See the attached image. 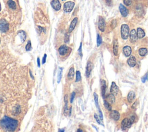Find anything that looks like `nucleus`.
<instances>
[{
    "label": "nucleus",
    "instance_id": "nucleus-1",
    "mask_svg": "<svg viewBox=\"0 0 148 132\" xmlns=\"http://www.w3.org/2000/svg\"><path fill=\"white\" fill-rule=\"evenodd\" d=\"M0 125L4 131L13 132L18 127V122L15 119L5 116L0 121Z\"/></svg>",
    "mask_w": 148,
    "mask_h": 132
},
{
    "label": "nucleus",
    "instance_id": "nucleus-2",
    "mask_svg": "<svg viewBox=\"0 0 148 132\" xmlns=\"http://www.w3.org/2000/svg\"><path fill=\"white\" fill-rule=\"evenodd\" d=\"M135 119V115H131L129 118H126L123 119L121 123V128L123 130L130 128L132 124L134 122Z\"/></svg>",
    "mask_w": 148,
    "mask_h": 132
},
{
    "label": "nucleus",
    "instance_id": "nucleus-3",
    "mask_svg": "<svg viewBox=\"0 0 148 132\" xmlns=\"http://www.w3.org/2000/svg\"><path fill=\"white\" fill-rule=\"evenodd\" d=\"M129 33H130V29L127 24H123L121 27V38L126 40L128 38Z\"/></svg>",
    "mask_w": 148,
    "mask_h": 132
},
{
    "label": "nucleus",
    "instance_id": "nucleus-4",
    "mask_svg": "<svg viewBox=\"0 0 148 132\" xmlns=\"http://www.w3.org/2000/svg\"><path fill=\"white\" fill-rule=\"evenodd\" d=\"M9 30V23L5 19L0 20V31L2 32H6Z\"/></svg>",
    "mask_w": 148,
    "mask_h": 132
},
{
    "label": "nucleus",
    "instance_id": "nucleus-5",
    "mask_svg": "<svg viewBox=\"0 0 148 132\" xmlns=\"http://www.w3.org/2000/svg\"><path fill=\"white\" fill-rule=\"evenodd\" d=\"M75 6V3L72 1H68L64 4V10L65 12H71Z\"/></svg>",
    "mask_w": 148,
    "mask_h": 132
},
{
    "label": "nucleus",
    "instance_id": "nucleus-6",
    "mask_svg": "<svg viewBox=\"0 0 148 132\" xmlns=\"http://www.w3.org/2000/svg\"><path fill=\"white\" fill-rule=\"evenodd\" d=\"M98 27H99V30H100L101 32H104V31H105L106 23L105 20H104L103 18H102V17H99V23H98Z\"/></svg>",
    "mask_w": 148,
    "mask_h": 132
},
{
    "label": "nucleus",
    "instance_id": "nucleus-7",
    "mask_svg": "<svg viewBox=\"0 0 148 132\" xmlns=\"http://www.w3.org/2000/svg\"><path fill=\"white\" fill-rule=\"evenodd\" d=\"M94 101H95V103H96V107H97L98 109H99V119L101 120H103V115H102V112H101L100 108H99V100H98V99H99V96H98L97 94L96 93H94Z\"/></svg>",
    "mask_w": 148,
    "mask_h": 132
},
{
    "label": "nucleus",
    "instance_id": "nucleus-8",
    "mask_svg": "<svg viewBox=\"0 0 148 132\" xmlns=\"http://www.w3.org/2000/svg\"><path fill=\"white\" fill-rule=\"evenodd\" d=\"M69 49L70 48H68L67 45H63L61 46L59 48V53H60V55L64 56L68 52Z\"/></svg>",
    "mask_w": 148,
    "mask_h": 132
},
{
    "label": "nucleus",
    "instance_id": "nucleus-9",
    "mask_svg": "<svg viewBox=\"0 0 148 132\" xmlns=\"http://www.w3.org/2000/svg\"><path fill=\"white\" fill-rule=\"evenodd\" d=\"M119 88H118V86H117L116 83L114 82H112L110 89V93L113 94V95H116V94L118 93V92H119Z\"/></svg>",
    "mask_w": 148,
    "mask_h": 132
},
{
    "label": "nucleus",
    "instance_id": "nucleus-10",
    "mask_svg": "<svg viewBox=\"0 0 148 132\" xmlns=\"http://www.w3.org/2000/svg\"><path fill=\"white\" fill-rule=\"evenodd\" d=\"M51 5L53 8L56 10H59L61 9V4L59 0H52L51 2Z\"/></svg>",
    "mask_w": 148,
    "mask_h": 132
},
{
    "label": "nucleus",
    "instance_id": "nucleus-11",
    "mask_svg": "<svg viewBox=\"0 0 148 132\" xmlns=\"http://www.w3.org/2000/svg\"><path fill=\"white\" fill-rule=\"evenodd\" d=\"M110 116L112 119L115 121H118L120 119V114L116 110H111L110 112Z\"/></svg>",
    "mask_w": 148,
    "mask_h": 132
},
{
    "label": "nucleus",
    "instance_id": "nucleus-12",
    "mask_svg": "<svg viewBox=\"0 0 148 132\" xmlns=\"http://www.w3.org/2000/svg\"><path fill=\"white\" fill-rule=\"evenodd\" d=\"M93 66L92 63L90 61H89L88 62V64H87L86 66V75L87 77H89L91 74V71H92Z\"/></svg>",
    "mask_w": 148,
    "mask_h": 132
},
{
    "label": "nucleus",
    "instance_id": "nucleus-13",
    "mask_svg": "<svg viewBox=\"0 0 148 132\" xmlns=\"http://www.w3.org/2000/svg\"><path fill=\"white\" fill-rule=\"evenodd\" d=\"M119 10L120 12L123 17H126L128 14V10L124 7L123 4H120L119 5Z\"/></svg>",
    "mask_w": 148,
    "mask_h": 132
},
{
    "label": "nucleus",
    "instance_id": "nucleus-14",
    "mask_svg": "<svg viewBox=\"0 0 148 132\" xmlns=\"http://www.w3.org/2000/svg\"><path fill=\"white\" fill-rule=\"evenodd\" d=\"M106 89H107V83L105 80L101 81V96L103 98H105Z\"/></svg>",
    "mask_w": 148,
    "mask_h": 132
},
{
    "label": "nucleus",
    "instance_id": "nucleus-15",
    "mask_svg": "<svg viewBox=\"0 0 148 132\" xmlns=\"http://www.w3.org/2000/svg\"><path fill=\"white\" fill-rule=\"evenodd\" d=\"M123 52L124 55H125L126 57L130 56L132 52L131 48L129 46H125L123 48Z\"/></svg>",
    "mask_w": 148,
    "mask_h": 132
},
{
    "label": "nucleus",
    "instance_id": "nucleus-16",
    "mask_svg": "<svg viewBox=\"0 0 148 132\" xmlns=\"http://www.w3.org/2000/svg\"><path fill=\"white\" fill-rule=\"evenodd\" d=\"M130 37L131 41L132 42L136 41L137 39H138V37H137V32L134 29H132V30L131 31Z\"/></svg>",
    "mask_w": 148,
    "mask_h": 132
},
{
    "label": "nucleus",
    "instance_id": "nucleus-17",
    "mask_svg": "<svg viewBox=\"0 0 148 132\" xmlns=\"http://www.w3.org/2000/svg\"><path fill=\"white\" fill-rule=\"evenodd\" d=\"M77 23H78V18H75L74 19L72 20V22L71 23V24H70V26H69V30H68V32H69V33L70 32H72V31L74 30L75 27Z\"/></svg>",
    "mask_w": 148,
    "mask_h": 132
},
{
    "label": "nucleus",
    "instance_id": "nucleus-18",
    "mask_svg": "<svg viewBox=\"0 0 148 132\" xmlns=\"http://www.w3.org/2000/svg\"><path fill=\"white\" fill-rule=\"evenodd\" d=\"M64 102H65V107L64 111V115L65 116H67L69 115V110L68 108V96L65 95L64 97Z\"/></svg>",
    "mask_w": 148,
    "mask_h": 132
},
{
    "label": "nucleus",
    "instance_id": "nucleus-19",
    "mask_svg": "<svg viewBox=\"0 0 148 132\" xmlns=\"http://www.w3.org/2000/svg\"><path fill=\"white\" fill-rule=\"evenodd\" d=\"M136 59L134 56H131L130 58L127 60V63H128V66L131 67H133L136 65Z\"/></svg>",
    "mask_w": 148,
    "mask_h": 132
},
{
    "label": "nucleus",
    "instance_id": "nucleus-20",
    "mask_svg": "<svg viewBox=\"0 0 148 132\" xmlns=\"http://www.w3.org/2000/svg\"><path fill=\"white\" fill-rule=\"evenodd\" d=\"M137 35L138 38H143L145 36V32L144 30H143V29H142L141 28L139 27L137 29Z\"/></svg>",
    "mask_w": 148,
    "mask_h": 132
},
{
    "label": "nucleus",
    "instance_id": "nucleus-21",
    "mask_svg": "<svg viewBox=\"0 0 148 132\" xmlns=\"http://www.w3.org/2000/svg\"><path fill=\"white\" fill-rule=\"evenodd\" d=\"M135 97V93L134 91H130L127 96V100L129 102H132Z\"/></svg>",
    "mask_w": 148,
    "mask_h": 132
},
{
    "label": "nucleus",
    "instance_id": "nucleus-22",
    "mask_svg": "<svg viewBox=\"0 0 148 132\" xmlns=\"http://www.w3.org/2000/svg\"><path fill=\"white\" fill-rule=\"evenodd\" d=\"M107 102H108L110 104H114L115 102V95L112 94H109L108 96H107Z\"/></svg>",
    "mask_w": 148,
    "mask_h": 132
},
{
    "label": "nucleus",
    "instance_id": "nucleus-23",
    "mask_svg": "<svg viewBox=\"0 0 148 132\" xmlns=\"http://www.w3.org/2000/svg\"><path fill=\"white\" fill-rule=\"evenodd\" d=\"M74 75H75V69L74 67H71L69 69V71H68V75H67L68 80H72V79L74 78Z\"/></svg>",
    "mask_w": 148,
    "mask_h": 132
},
{
    "label": "nucleus",
    "instance_id": "nucleus-24",
    "mask_svg": "<svg viewBox=\"0 0 148 132\" xmlns=\"http://www.w3.org/2000/svg\"><path fill=\"white\" fill-rule=\"evenodd\" d=\"M113 51L115 56L118 55V40H115L114 42H113Z\"/></svg>",
    "mask_w": 148,
    "mask_h": 132
},
{
    "label": "nucleus",
    "instance_id": "nucleus-25",
    "mask_svg": "<svg viewBox=\"0 0 148 132\" xmlns=\"http://www.w3.org/2000/svg\"><path fill=\"white\" fill-rule=\"evenodd\" d=\"M7 4L10 9H16V4L15 1H13V0H9V1L7 2Z\"/></svg>",
    "mask_w": 148,
    "mask_h": 132
},
{
    "label": "nucleus",
    "instance_id": "nucleus-26",
    "mask_svg": "<svg viewBox=\"0 0 148 132\" xmlns=\"http://www.w3.org/2000/svg\"><path fill=\"white\" fill-rule=\"evenodd\" d=\"M18 35H19V36L20 37V38H21V41H22V42H24L25 40H26V32H25L24 31H19L18 32Z\"/></svg>",
    "mask_w": 148,
    "mask_h": 132
},
{
    "label": "nucleus",
    "instance_id": "nucleus-27",
    "mask_svg": "<svg viewBox=\"0 0 148 132\" xmlns=\"http://www.w3.org/2000/svg\"><path fill=\"white\" fill-rule=\"evenodd\" d=\"M138 53H139V55L141 56H145L147 55L148 53V50L146 48H140L138 51Z\"/></svg>",
    "mask_w": 148,
    "mask_h": 132
},
{
    "label": "nucleus",
    "instance_id": "nucleus-28",
    "mask_svg": "<svg viewBox=\"0 0 148 132\" xmlns=\"http://www.w3.org/2000/svg\"><path fill=\"white\" fill-rule=\"evenodd\" d=\"M62 72H63V68H59L57 75V83H60L62 77Z\"/></svg>",
    "mask_w": 148,
    "mask_h": 132
},
{
    "label": "nucleus",
    "instance_id": "nucleus-29",
    "mask_svg": "<svg viewBox=\"0 0 148 132\" xmlns=\"http://www.w3.org/2000/svg\"><path fill=\"white\" fill-rule=\"evenodd\" d=\"M104 107L107 110H108V111H111L112 110V106L108 102H107V101H104Z\"/></svg>",
    "mask_w": 148,
    "mask_h": 132
},
{
    "label": "nucleus",
    "instance_id": "nucleus-30",
    "mask_svg": "<svg viewBox=\"0 0 148 132\" xmlns=\"http://www.w3.org/2000/svg\"><path fill=\"white\" fill-rule=\"evenodd\" d=\"M102 38H101L100 35L98 34L97 37V46H100L101 43H102Z\"/></svg>",
    "mask_w": 148,
    "mask_h": 132
},
{
    "label": "nucleus",
    "instance_id": "nucleus-31",
    "mask_svg": "<svg viewBox=\"0 0 148 132\" xmlns=\"http://www.w3.org/2000/svg\"><path fill=\"white\" fill-rule=\"evenodd\" d=\"M76 82H79L81 80V74L79 71H77L76 72Z\"/></svg>",
    "mask_w": 148,
    "mask_h": 132
},
{
    "label": "nucleus",
    "instance_id": "nucleus-32",
    "mask_svg": "<svg viewBox=\"0 0 148 132\" xmlns=\"http://www.w3.org/2000/svg\"><path fill=\"white\" fill-rule=\"evenodd\" d=\"M94 118H95V119H96L97 122V123H99V125H102V126H104L103 123H101V119H99V115H97L96 114H94Z\"/></svg>",
    "mask_w": 148,
    "mask_h": 132
},
{
    "label": "nucleus",
    "instance_id": "nucleus-33",
    "mask_svg": "<svg viewBox=\"0 0 148 132\" xmlns=\"http://www.w3.org/2000/svg\"><path fill=\"white\" fill-rule=\"evenodd\" d=\"M31 49V41H28L27 44L26 46V50L27 51H30Z\"/></svg>",
    "mask_w": 148,
    "mask_h": 132
},
{
    "label": "nucleus",
    "instance_id": "nucleus-34",
    "mask_svg": "<svg viewBox=\"0 0 148 132\" xmlns=\"http://www.w3.org/2000/svg\"><path fill=\"white\" fill-rule=\"evenodd\" d=\"M82 43H80V46H79V49H78V53L79 55L81 57H82V56H83V54H82Z\"/></svg>",
    "mask_w": 148,
    "mask_h": 132
},
{
    "label": "nucleus",
    "instance_id": "nucleus-35",
    "mask_svg": "<svg viewBox=\"0 0 148 132\" xmlns=\"http://www.w3.org/2000/svg\"><path fill=\"white\" fill-rule=\"evenodd\" d=\"M123 2L126 6H130L131 4L132 1L131 0H123Z\"/></svg>",
    "mask_w": 148,
    "mask_h": 132
},
{
    "label": "nucleus",
    "instance_id": "nucleus-36",
    "mask_svg": "<svg viewBox=\"0 0 148 132\" xmlns=\"http://www.w3.org/2000/svg\"><path fill=\"white\" fill-rule=\"evenodd\" d=\"M116 24H117L116 20H113L112 21L110 26H111V27L113 28V29H114V28L116 26Z\"/></svg>",
    "mask_w": 148,
    "mask_h": 132
},
{
    "label": "nucleus",
    "instance_id": "nucleus-37",
    "mask_svg": "<svg viewBox=\"0 0 148 132\" xmlns=\"http://www.w3.org/2000/svg\"><path fill=\"white\" fill-rule=\"evenodd\" d=\"M69 37L68 35V34H66L65 35V38H64V42L65 43H68L69 42Z\"/></svg>",
    "mask_w": 148,
    "mask_h": 132
},
{
    "label": "nucleus",
    "instance_id": "nucleus-38",
    "mask_svg": "<svg viewBox=\"0 0 148 132\" xmlns=\"http://www.w3.org/2000/svg\"><path fill=\"white\" fill-rule=\"evenodd\" d=\"M75 93L74 92H72V94H71V99H70V102L72 103V102H74V98H75Z\"/></svg>",
    "mask_w": 148,
    "mask_h": 132
},
{
    "label": "nucleus",
    "instance_id": "nucleus-39",
    "mask_svg": "<svg viewBox=\"0 0 148 132\" xmlns=\"http://www.w3.org/2000/svg\"><path fill=\"white\" fill-rule=\"evenodd\" d=\"M147 76H148V74H147V73H146V74H145V75L144 77L142 78V82L143 83H145L146 81L147 80V78H148Z\"/></svg>",
    "mask_w": 148,
    "mask_h": 132
},
{
    "label": "nucleus",
    "instance_id": "nucleus-40",
    "mask_svg": "<svg viewBox=\"0 0 148 132\" xmlns=\"http://www.w3.org/2000/svg\"><path fill=\"white\" fill-rule=\"evenodd\" d=\"M46 57H47V55L46 54H45L44 56L43 57V59H42V64H45V62H46Z\"/></svg>",
    "mask_w": 148,
    "mask_h": 132
},
{
    "label": "nucleus",
    "instance_id": "nucleus-41",
    "mask_svg": "<svg viewBox=\"0 0 148 132\" xmlns=\"http://www.w3.org/2000/svg\"><path fill=\"white\" fill-rule=\"evenodd\" d=\"M37 64H38V67H40V59H39V57H38V58H37Z\"/></svg>",
    "mask_w": 148,
    "mask_h": 132
},
{
    "label": "nucleus",
    "instance_id": "nucleus-42",
    "mask_svg": "<svg viewBox=\"0 0 148 132\" xmlns=\"http://www.w3.org/2000/svg\"><path fill=\"white\" fill-rule=\"evenodd\" d=\"M65 132V128L63 129H59L58 132Z\"/></svg>",
    "mask_w": 148,
    "mask_h": 132
},
{
    "label": "nucleus",
    "instance_id": "nucleus-43",
    "mask_svg": "<svg viewBox=\"0 0 148 132\" xmlns=\"http://www.w3.org/2000/svg\"><path fill=\"white\" fill-rule=\"evenodd\" d=\"M137 102H135L133 104V105H132V108H134H134H135V106H136V105H137Z\"/></svg>",
    "mask_w": 148,
    "mask_h": 132
},
{
    "label": "nucleus",
    "instance_id": "nucleus-44",
    "mask_svg": "<svg viewBox=\"0 0 148 132\" xmlns=\"http://www.w3.org/2000/svg\"><path fill=\"white\" fill-rule=\"evenodd\" d=\"M77 132H83V130L81 129H78L77 130Z\"/></svg>",
    "mask_w": 148,
    "mask_h": 132
},
{
    "label": "nucleus",
    "instance_id": "nucleus-45",
    "mask_svg": "<svg viewBox=\"0 0 148 132\" xmlns=\"http://www.w3.org/2000/svg\"><path fill=\"white\" fill-rule=\"evenodd\" d=\"M30 75H31V77L32 78V79H34V77H33V75H32L31 71H30Z\"/></svg>",
    "mask_w": 148,
    "mask_h": 132
},
{
    "label": "nucleus",
    "instance_id": "nucleus-46",
    "mask_svg": "<svg viewBox=\"0 0 148 132\" xmlns=\"http://www.w3.org/2000/svg\"><path fill=\"white\" fill-rule=\"evenodd\" d=\"M1 4H0V11H1Z\"/></svg>",
    "mask_w": 148,
    "mask_h": 132
},
{
    "label": "nucleus",
    "instance_id": "nucleus-47",
    "mask_svg": "<svg viewBox=\"0 0 148 132\" xmlns=\"http://www.w3.org/2000/svg\"><path fill=\"white\" fill-rule=\"evenodd\" d=\"M0 42H1V39H0Z\"/></svg>",
    "mask_w": 148,
    "mask_h": 132
},
{
    "label": "nucleus",
    "instance_id": "nucleus-48",
    "mask_svg": "<svg viewBox=\"0 0 148 132\" xmlns=\"http://www.w3.org/2000/svg\"><path fill=\"white\" fill-rule=\"evenodd\" d=\"M63 1H64V0H63Z\"/></svg>",
    "mask_w": 148,
    "mask_h": 132
}]
</instances>
